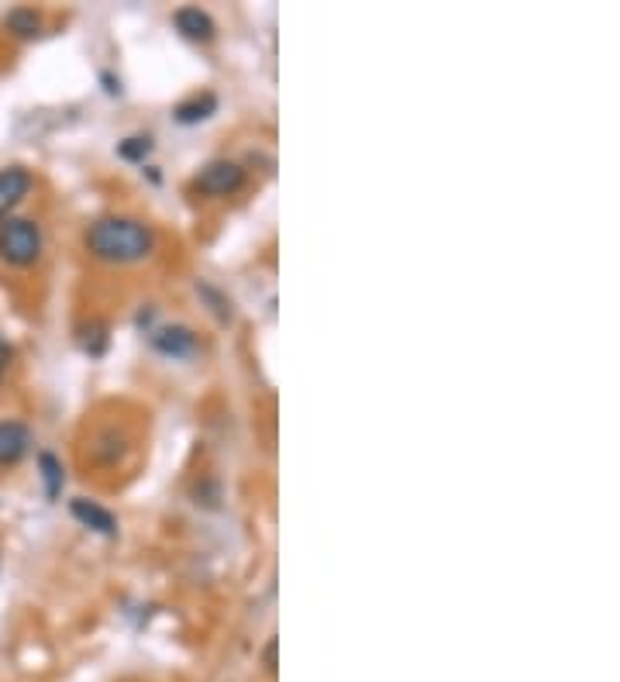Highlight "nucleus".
Listing matches in <instances>:
<instances>
[{"label":"nucleus","mask_w":620,"mask_h":682,"mask_svg":"<svg viewBox=\"0 0 620 682\" xmlns=\"http://www.w3.org/2000/svg\"><path fill=\"white\" fill-rule=\"evenodd\" d=\"M152 345L159 348L162 355H173V359H183L197 348V335L190 328H159L152 331Z\"/></svg>","instance_id":"6e6552de"},{"label":"nucleus","mask_w":620,"mask_h":682,"mask_svg":"<svg viewBox=\"0 0 620 682\" xmlns=\"http://www.w3.org/2000/svg\"><path fill=\"white\" fill-rule=\"evenodd\" d=\"M0 255H4L11 266H31L42 255V231L35 221L28 217H11V221L0 228Z\"/></svg>","instance_id":"f03ea898"},{"label":"nucleus","mask_w":620,"mask_h":682,"mask_svg":"<svg viewBox=\"0 0 620 682\" xmlns=\"http://www.w3.org/2000/svg\"><path fill=\"white\" fill-rule=\"evenodd\" d=\"M7 28L14 31V35H21V38H31V35H38V28H42V18H38L31 7H18V11H11L7 14V21H4Z\"/></svg>","instance_id":"9b49d317"},{"label":"nucleus","mask_w":620,"mask_h":682,"mask_svg":"<svg viewBox=\"0 0 620 682\" xmlns=\"http://www.w3.org/2000/svg\"><path fill=\"white\" fill-rule=\"evenodd\" d=\"M173 21L186 38H193V42H211L214 31H217L214 18L200 11V7H180V11L173 14Z\"/></svg>","instance_id":"0eeeda50"},{"label":"nucleus","mask_w":620,"mask_h":682,"mask_svg":"<svg viewBox=\"0 0 620 682\" xmlns=\"http://www.w3.org/2000/svg\"><path fill=\"white\" fill-rule=\"evenodd\" d=\"M7 359H11V348L0 341V379H4V372H7Z\"/></svg>","instance_id":"ddd939ff"},{"label":"nucleus","mask_w":620,"mask_h":682,"mask_svg":"<svg viewBox=\"0 0 620 682\" xmlns=\"http://www.w3.org/2000/svg\"><path fill=\"white\" fill-rule=\"evenodd\" d=\"M217 111V97H200V100H190V104H180L176 107V121L180 124H197V121H204V118H211V114Z\"/></svg>","instance_id":"1a4fd4ad"},{"label":"nucleus","mask_w":620,"mask_h":682,"mask_svg":"<svg viewBox=\"0 0 620 682\" xmlns=\"http://www.w3.org/2000/svg\"><path fill=\"white\" fill-rule=\"evenodd\" d=\"M242 183H245V169L238 166V162H228V159L207 162L197 176V186L204 193H211V197H228V193L242 190Z\"/></svg>","instance_id":"7ed1b4c3"},{"label":"nucleus","mask_w":620,"mask_h":682,"mask_svg":"<svg viewBox=\"0 0 620 682\" xmlns=\"http://www.w3.org/2000/svg\"><path fill=\"white\" fill-rule=\"evenodd\" d=\"M31 190V173L21 166L0 169V214H7L11 207H18Z\"/></svg>","instance_id":"20e7f679"},{"label":"nucleus","mask_w":620,"mask_h":682,"mask_svg":"<svg viewBox=\"0 0 620 682\" xmlns=\"http://www.w3.org/2000/svg\"><path fill=\"white\" fill-rule=\"evenodd\" d=\"M69 510H73V517L83 527L104 534V538H114V534H118V521H114V514H111V510H104V507H97L93 500H73V507H69Z\"/></svg>","instance_id":"423d86ee"},{"label":"nucleus","mask_w":620,"mask_h":682,"mask_svg":"<svg viewBox=\"0 0 620 682\" xmlns=\"http://www.w3.org/2000/svg\"><path fill=\"white\" fill-rule=\"evenodd\" d=\"M31 448V431L18 421L0 424V465H14L18 459H25Z\"/></svg>","instance_id":"39448f33"},{"label":"nucleus","mask_w":620,"mask_h":682,"mask_svg":"<svg viewBox=\"0 0 620 682\" xmlns=\"http://www.w3.org/2000/svg\"><path fill=\"white\" fill-rule=\"evenodd\" d=\"M38 469H42V479H45V493H49V500H56L62 493V465L52 452H42L38 455Z\"/></svg>","instance_id":"9d476101"},{"label":"nucleus","mask_w":620,"mask_h":682,"mask_svg":"<svg viewBox=\"0 0 620 682\" xmlns=\"http://www.w3.org/2000/svg\"><path fill=\"white\" fill-rule=\"evenodd\" d=\"M152 152V138H128V142H121L118 145V155L121 159H131V162H138V159H145V155Z\"/></svg>","instance_id":"f8f14e48"},{"label":"nucleus","mask_w":620,"mask_h":682,"mask_svg":"<svg viewBox=\"0 0 620 682\" xmlns=\"http://www.w3.org/2000/svg\"><path fill=\"white\" fill-rule=\"evenodd\" d=\"M87 248L104 262H138L155 248L152 231L131 217H100L87 231Z\"/></svg>","instance_id":"f257e3e1"},{"label":"nucleus","mask_w":620,"mask_h":682,"mask_svg":"<svg viewBox=\"0 0 620 682\" xmlns=\"http://www.w3.org/2000/svg\"><path fill=\"white\" fill-rule=\"evenodd\" d=\"M266 665L276 669V641H269V648H266Z\"/></svg>","instance_id":"4468645a"}]
</instances>
